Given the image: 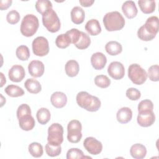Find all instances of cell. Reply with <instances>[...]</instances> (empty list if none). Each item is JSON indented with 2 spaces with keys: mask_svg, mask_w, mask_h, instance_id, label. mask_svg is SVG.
Segmentation results:
<instances>
[{
  "mask_svg": "<svg viewBox=\"0 0 159 159\" xmlns=\"http://www.w3.org/2000/svg\"><path fill=\"white\" fill-rule=\"evenodd\" d=\"M80 4L83 7H90L94 2V0H80L79 1Z\"/></svg>",
  "mask_w": 159,
  "mask_h": 159,
  "instance_id": "f6af8a7d",
  "label": "cell"
},
{
  "mask_svg": "<svg viewBox=\"0 0 159 159\" xmlns=\"http://www.w3.org/2000/svg\"><path fill=\"white\" fill-rule=\"evenodd\" d=\"M71 19L75 24H80L83 22L85 18V12L80 6L74 7L71 11Z\"/></svg>",
  "mask_w": 159,
  "mask_h": 159,
  "instance_id": "44dd1931",
  "label": "cell"
},
{
  "mask_svg": "<svg viewBox=\"0 0 159 159\" xmlns=\"http://www.w3.org/2000/svg\"><path fill=\"white\" fill-rule=\"evenodd\" d=\"M24 86L28 92L32 94H37L42 90L40 82L34 78H28L24 83Z\"/></svg>",
  "mask_w": 159,
  "mask_h": 159,
  "instance_id": "603a6c76",
  "label": "cell"
},
{
  "mask_svg": "<svg viewBox=\"0 0 159 159\" xmlns=\"http://www.w3.org/2000/svg\"><path fill=\"white\" fill-rule=\"evenodd\" d=\"M130 153L132 157L135 159H142L146 156L147 148L141 143H135L131 146Z\"/></svg>",
  "mask_w": 159,
  "mask_h": 159,
  "instance_id": "d6986e66",
  "label": "cell"
},
{
  "mask_svg": "<svg viewBox=\"0 0 159 159\" xmlns=\"http://www.w3.org/2000/svg\"><path fill=\"white\" fill-rule=\"evenodd\" d=\"M4 91L9 96L12 98L20 97L24 94V89L20 86L14 84H10L6 86Z\"/></svg>",
  "mask_w": 159,
  "mask_h": 159,
  "instance_id": "83f0119b",
  "label": "cell"
},
{
  "mask_svg": "<svg viewBox=\"0 0 159 159\" xmlns=\"http://www.w3.org/2000/svg\"><path fill=\"white\" fill-rule=\"evenodd\" d=\"M0 75H1V87H2L3 85L6 83V80L5 76H4V74L2 72L0 73Z\"/></svg>",
  "mask_w": 159,
  "mask_h": 159,
  "instance_id": "bcb514c9",
  "label": "cell"
},
{
  "mask_svg": "<svg viewBox=\"0 0 159 159\" xmlns=\"http://www.w3.org/2000/svg\"><path fill=\"white\" fill-rule=\"evenodd\" d=\"M36 117L40 124L45 125L50 120L51 114L50 111L45 107L40 108L36 114Z\"/></svg>",
  "mask_w": 159,
  "mask_h": 159,
  "instance_id": "4316f807",
  "label": "cell"
},
{
  "mask_svg": "<svg viewBox=\"0 0 159 159\" xmlns=\"http://www.w3.org/2000/svg\"><path fill=\"white\" fill-rule=\"evenodd\" d=\"M70 43V39L66 33L58 35L55 40V44L57 47L60 48H66Z\"/></svg>",
  "mask_w": 159,
  "mask_h": 159,
  "instance_id": "d6a6232c",
  "label": "cell"
},
{
  "mask_svg": "<svg viewBox=\"0 0 159 159\" xmlns=\"http://www.w3.org/2000/svg\"><path fill=\"white\" fill-rule=\"evenodd\" d=\"M104 25L107 31L120 30L125 25V21L122 14L118 11H112L106 13L102 20Z\"/></svg>",
  "mask_w": 159,
  "mask_h": 159,
  "instance_id": "7a4b0ae2",
  "label": "cell"
},
{
  "mask_svg": "<svg viewBox=\"0 0 159 159\" xmlns=\"http://www.w3.org/2000/svg\"><path fill=\"white\" fill-rule=\"evenodd\" d=\"M42 23L43 26L52 33L57 32L61 27L60 19L53 9L42 15Z\"/></svg>",
  "mask_w": 159,
  "mask_h": 159,
  "instance_id": "277c9868",
  "label": "cell"
},
{
  "mask_svg": "<svg viewBox=\"0 0 159 159\" xmlns=\"http://www.w3.org/2000/svg\"><path fill=\"white\" fill-rule=\"evenodd\" d=\"M50 102L55 107L58 109L62 108L67 103V97L64 93L56 91L51 95Z\"/></svg>",
  "mask_w": 159,
  "mask_h": 159,
  "instance_id": "9a60e30c",
  "label": "cell"
},
{
  "mask_svg": "<svg viewBox=\"0 0 159 159\" xmlns=\"http://www.w3.org/2000/svg\"><path fill=\"white\" fill-rule=\"evenodd\" d=\"M45 66L43 63L39 60H32L28 65L29 74L34 78L41 77L44 73Z\"/></svg>",
  "mask_w": 159,
  "mask_h": 159,
  "instance_id": "4fadbf2b",
  "label": "cell"
},
{
  "mask_svg": "<svg viewBox=\"0 0 159 159\" xmlns=\"http://www.w3.org/2000/svg\"><path fill=\"white\" fill-rule=\"evenodd\" d=\"M30 154L35 158H39L42 156L43 153V149L42 145L38 142L31 143L28 147Z\"/></svg>",
  "mask_w": 159,
  "mask_h": 159,
  "instance_id": "f546056e",
  "label": "cell"
},
{
  "mask_svg": "<svg viewBox=\"0 0 159 159\" xmlns=\"http://www.w3.org/2000/svg\"><path fill=\"white\" fill-rule=\"evenodd\" d=\"M63 127L58 123L52 124L48 129V143L60 145L63 142Z\"/></svg>",
  "mask_w": 159,
  "mask_h": 159,
  "instance_id": "8992f818",
  "label": "cell"
},
{
  "mask_svg": "<svg viewBox=\"0 0 159 159\" xmlns=\"http://www.w3.org/2000/svg\"><path fill=\"white\" fill-rule=\"evenodd\" d=\"M107 73L112 78L116 80H119L124 76L125 68L122 63L114 61L109 65Z\"/></svg>",
  "mask_w": 159,
  "mask_h": 159,
  "instance_id": "8fae6325",
  "label": "cell"
},
{
  "mask_svg": "<svg viewBox=\"0 0 159 159\" xmlns=\"http://www.w3.org/2000/svg\"><path fill=\"white\" fill-rule=\"evenodd\" d=\"M85 30L91 35H98L101 32V27L99 22L95 19H90L85 25Z\"/></svg>",
  "mask_w": 159,
  "mask_h": 159,
  "instance_id": "ffe728a7",
  "label": "cell"
},
{
  "mask_svg": "<svg viewBox=\"0 0 159 159\" xmlns=\"http://www.w3.org/2000/svg\"><path fill=\"white\" fill-rule=\"evenodd\" d=\"M106 52L112 56L117 55L122 51V45L117 41H109L105 45Z\"/></svg>",
  "mask_w": 159,
  "mask_h": 159,
  "instance_id": "cb8c5ba5",
  "label": "cell"
},
{
  "mask_svg": "<svg viewBox=\"0 0 159 159\" xmlns=\"http://www.w3.org/2000/svg\"><path fill=\"white\" fill-rule=\"evenodd\" d=\"M25 76V70L22 66L19 65H13L8 72L9 78L12 82L19 83L24 78Z\"/></svg>",
  "mask_w": 159,
  "mask_h": 159,
  "instance_id": "7c38bea8",
  "label": "cell"
},
{
  "mask_svg": "<svg viewBox=\"0 0 159 159\" xmlns=\"http://www.w3.org/2000/svg\"><path fill=\"white\" fill-rule=\"evenodd\" d=\"M141 11L146 14H151L155 11L156 7L155 1L153 0H141L138 1Z\"/></svg>",
  "mask_w": 159,
  "mask_h": 159,
  "instance_id": "484cf974",
  "label": "cell"
},
{
  "mask_svg": "<svg viewBox=\"0 0 159 159\" xmlns=\"http://www.w3.org/2000/svg\"><path fill=\"white\" fill-rule=\"evenodd\" d=\"M137 36L138 37L143 40V41H150L152 40H153L156 35H152L151 34H150L145 28V27L143 26V25L142 26H141L137 31Z\"/></svg>",
  "mask_w": 159,
  "mask_h": 159,
  "instance_id": "8d00e7d4",
  "label": "cell"
},
{
  "mask_svg": "<svg viewBox=\"0 0 159 159\" xmlns=\"http://www.w3.org/2000/svg\"><path fill=\"white\" fill-rule=\"evenodd\" d=\"M128 77L131 81L137 85H141L147 79L146 71L137 63L131 64L128 68Z\"/></svg>",
  "mask_w": 159,
  "mask_h": 159,
  "instance_id": "5b68a950",
  "label": "cell"
},
{
  "mask_svg": "<svg viewBox=\"0 0 159 159\" xmlns=\"http://www.w3.org/2000/svg\"><path fill=\"white\" fill-rule=\"evenodd\" d=\"M46 153L48 156L55 157L58 156L61 152V147L60 145H55L47 143L45 147Z\"/></svg>",
  "mask_w": 159,
  "mask_h": 159,
  "instance_id": "836d02e7",
  "label": "cell"
},
{
  "mask_svg": "<svg viewBox=\"0 0 159 159\" xmlns=\"http://www.w3.org/2000/svg\"><path fill=\"white\" fill-rule=\"evenodd\" d=\"M147 76L152 81H158L159 80V66L158 65H154L150 66L148 69Z\"/></svg>",
  "mask_w": 159,
  "mask_h": 159,
  "instance_id": "74e56055",
  "label": "cell"
},
{
  "mask_svg": "<svg viewBox=\"0 0 159 159\" xmlns=\"http://www.w3.org/2000/svg\"><path fill=\"white\" fill-rule=\"evenodd\" d=\"M76 100L80 107L89 112L98 111L101 104L98 97L91 95L86 91L79 92L76 95Z\"/></svg>",
  "mask_w": 159,
  "mask_h": 159,
  "instance_id": "6da1fadb",
  "label": "cell"
},
{
  "mask_svg": "<svg viewBox=\"0 0 159 159\" xmlns=\"http://www.w3.org/2000/svg\"><path fill=\"white\" fill-rule=\"evenodd\" d=\"M82 125L78 120H71L67 126V139L73 143H78L82 138Z\"/></svg>",
  "mask_w": 159,
  "mask_h": 159,
  "instance_id": "52a82bcc",
  "label": "cell"
},
{
  "mask_svg": "<svg viewBox=\"0 0 159 159\" xmlns=\"http://www.w3.org/2000/svg\"><path fill=\"white\" fill-rule=\"evenodd\" d=\"M66 34L70 38L71 43L75 45L80 40V38L81 34V31H80L77 29L73 28V29H70V30H68L66 32Z\"/></svg>",
  "mask_w": 159,
  "mask_h": 159,
  "instance_id": "f35d334b",
  "label": "cell"
},
{
  "mask_svg": "<svg viewBox=\"0 0 159 159\" xmlns=\"http://www.w3.org/2000/svg\"><path fill=\"white\" fill-rule=\"evenodd\" d=\"M137 121L138 124L143 127H148L153 124L155 121V115L153 111H143L139 112Z\"/></svg>",
  "mask_w": 159,
  "mask_h": 159,
  "instance_id": "30bf717a",
  "label": "cell"
},
{
  "mask_svg": "<svg viewBox=\"0 0 159 159\" xmlns=\"http://www.w3.org/2000/svg\"><path fill=\"white\" fill-rule=\"evenodd\" d=\"M88 157L84 155L83 152L78 148H71L68 150L66 153L67 159H75V158H84ZM91 158V157H89Z\"/></svg>",
  "mask_w": 159,
  "mask_h": 159,
  "instance_id": "d590c367",
  "label": "cell"
},
{
  "mask_svg": "<svg viewBox=\"0 0 159 159\" xmlns=\"http://www.w3.org/2000/svg\"><path fill=\"white\" fill-rule=\"evenodd\" d=\"M16 55L17 58L21 61L27 60L30 55L29 48L26 45H20L16 49Z\"/></svg>",
  "mask_w": 159,
  "mask_h": 159,
  "instance_id": "1f68e13d",
  "label": "cell"
},
{
  "mask_svg": "<svg viewBox=\"0 0 159 159\" xmlns=\"http://www.w3.org/2000/svg\"><path fill=\"white\" fill-rule=\"evenodd\" d=\"M138 112L143 111H153V104L149 99H144L141 101L138 105Z\"/></svg>",
  "mask_w": 159,
  "mask_h": 159,
  "instance_id": "7bdbcfd3",
  "label": "cell"
},
{
  "mask_svg": "<svg viewBox=\"0 0 159 159\" xmlns=\"http://www.w3.org/2000/svg\"><path fill=\"white\" fill-rule=\"evenodd\" d=\"M39 22L38 18L33 14H27L22 20L20 32L27 37L33 36L38 30Z\"/></svg>",
  "mask_w": 159,
  "mask_h": 159,
  "instance_id": "3957f363",
  "label": "cell"
},
{
  "mask_svg": "<svg viewBox=\"0 0 159 159\" xmlns=\"http://www.w3.org/2000/svg\"><path fill=\"white\" fill-rule=\"evenodd\" d=\"M32 48L34 55L39 57H44L49 52L48 41L43 36L37 37L33 40Z\"/></svg>",
  "mask_w": 159,
  "mask_h": 159,
  "instance_id": "ba28073f",
  "label": "cell"
},
{
  "mask_svg": "<svg viewBox=\"0 0 159 159\" xmlns=\"http://www.w3.org/2000/svg\"><path fill=\"white\" fill-rule=\"evenodd\" d=\"M126 96L131 101H137L141 97V93L139 90L135 88H128L126 91Z\"/></svg>",
  "mask_w": 159,
  "mask_h": 159,
  "instance_id": "b9f144b4",
  "label": "cell"
},
{
  "mask_svg": "<svg viewBox=\"0 0 159 159\" xmlns=\"http://www.w3.org/2000/svg\"><path fill=\"white\" fill-rule=\"evenodd\" d=\"M65 72L70 77L76 76L80 71V66L77 61L75 60H68L65 65Z\"/></svg>",
  "mask_w": 159,
  "mask_h": 159,
  "instance_id": "d4e9b609",
  "label": "cell"
},
{
  "mask_svg": "<svg viewBox=\"0 0 159 159\" xmlns=\"http://www.w3.org/2000/svg\"><path fill=\"white\" fill-rule=\"evenodd\" d=\"M12 1L11 0H1L0 1V9L1 11L8 9L12 4Z\"/></svg>",
  "mask_w": 159,
  "mask_h": 159,
  "instance_id": "ee69618b",
  "label": "cell"
},
{
  "mask_svg": "<svg viewBox=\"0 0 159 159\" xmlns=\"http://www.w3.org/2000/svg\"><path fill=\"white\" fill-rule=\"evenodd\" d=\"M19 125L21 129L25 131H29L34 129L35 125V121L32 115L25 116L18 119Z\"/></svg>",
  "mask_w": 159,
  "mask_h": 159,
  "instance_id": "7402d4cb",
  "label": "cell"
},
{
  "mask_svg": "<svg viewBox=\"0 0 159 159\" xmlns=\"http://www.w3.org/2000/svg\"><path fill=\"white\" fill-rule=\"evenodd\" d=\"M106 63L107 58L101 52H96L91 57V63L95 70H101L103 69Z\"/></svg>",
  "mask_w": 159,
  "mask_h": 159,
  "instance_id": "5bb4252c",
  "label": "cell"
},
{
  "mask_svg": "<svg viewBox=\"0 0 159 159\" xmlns=\"http://www.w3.org/2000/svg\"><path fill=\"white\" fill-rule=\"evenodd\" d=\"M52 4L48 0H38L35 2V9L37 11L43 15L48 11L52 9Z\"/></svg>",
  "mask_w": 159,
  "mask_h": 159,
  "instance_id": "f1b7e54d",
  "label": "cell"
},
{
  "mask_svg": "<svg viewBox=\"0 0 159 159\" xmlns=\"http://www.w3.org/2000/svg\"><path fill=\"white\" fill-rule=\"evenodd\" d=\"M94 83L99 88H106L110 86L111 80L106 75H99L95 77Z\"/></svg>",
  "mask_w": 159,
  "mask_h": 159,
  "instance_id": "e575fe53",
  "label": "cell"
},
{
  "mask_svg": "<svg viewBox=\"0 0 159 159\" xmlns=\"http://www.w3.org/2000/svg\"><path fill=\"white\" fill-rule=\"evenodd\" d=\"M83 146L89 153L93 155L99 154L102 150V143L93 137H86L83 142Z\"/></svg>",
  "mask_w": 159,
  "mask_h": 159,
  "instance_id": "9c48e42d",
  "label": "cell"
},
{
  "mask_svg": "<svg viewBox=\"0 0 159 159\" xmlns=\"http://www.w3.org/2000/svg\"><path fill=\"white\" fill-rule=\"evenodd\" d=\"M16 114L18 119L25 116L31 115L30 107L27 104H22L18 107Z\"/></svg>",
  "mask_w": 159,
  "mask_h": 159,
  "instance_id": "ab89813d",
  "label": "cell"
},
{
  "mask_svg": "<svg viewBox=\"0 0 159 159\" xmlns=\"http://www.w3.org/2000/svg\"><path fill=\"white\" fill-rule=\"evenodd\" d=\"M132 111L128 107H123L119 109L116 114L117 121L120 124H127L131 120Z\"/></svg>",
  "mask_w": 159,
  "mask_h": 159,
  "instance_id": "e0dca14e",
  "label": "cell"
},
{
  "mask_svg": "<svg viewBox=\"0 0 159 159\" xmlns=\"http://www.w3.org/2000/svg\"><path fill=\"white\" fill-rule=\"evenodd\" d=\"M122 11L128 19L134 18L138 12L135 3L133 1H126L122 6Z\"/></svg>",
  "mask_w": 159,
  "mask_h": 159,
  "instance_id": "2e32d148",
  "label": "cell"
},
{
  "mask_svg": "<svg viewBox=\"0 0 159 159\" xmlns=\"http://www.w3.org/2000/svg\"><path fill=\"white\" fill-rule=\"evenodd\" d=\"M158 21L159 19L157 16H150L148 18H147L143 26L150 34L156 35L158 32Z\"/></svg>",
  "mask_w": 159,
  "mask_h": 159,
  "instance_id": "ac0fdd59",
  "label": "cell"
},
{
  "mask_svg": "<svg viewBox=\"0 0 159 159\" xmlns=\"http://www.w3.org/2000/svg\"><path fill=\"white\" fill-rule=\"evenodd\" d=\"M91 44V39L89 36L81 31V37L78 42L75 45V47L80 50H84L87 48Z\"/></svg>",
  "mask_w": 159,
  "mask_h": 159,
  "instance_id": "4dcf8cb0",
  "label": "cell"
},
{
  "mask_svg": "<svg viewBox=\"0 0 159 159\" xmlns=\"http://www.w3.org/2000/svg\"><path fill=\"white\" fill-rule=\"evenodd\" d=\"M20 18V16L19 13L16 10L10 11L6 16L7 22L10 24H16L18 23Z\"/></svg>",
  "mask_w": 159,
  "mask_h": 159,
  "instance_id": "60d3db41",
  "label": "cell"
}]
</instances>
